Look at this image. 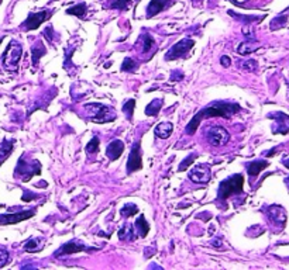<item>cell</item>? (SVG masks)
Masks as SVG:
<instances>
[{
	"instance_id": "obj_38",
	"label": "cell",
	"mask_w": 289,
	"mask_h": 270,
	"mask_svg": "<svg viewBox=\"0 0 289 270\" xmlns=\"http://www.w3.org/2000/svg\"><path fill=\"white\" fill-rule=\"evenodd\" d=\"M234 4H244V3H247L248 0H232Z\"/></svg>"
},
{
	"instance_id": "obj_27",
	"label": "cell",
	"mask_w": 289,
	"mask_h": 270,
	"mask_svg": "<svg viewBox=\"0 0 289 270\" xmlns=\"http://www.w3.org/2000/svg\"><path fill=\"white\" fill-rule=\"evenodd\" d=\"M134 107H136V100H134V99L127 100V102L124 103V106H123V113L127 116V118H129V120H131V118H133V112H134Z\"/></svg>"
},
{
	"instance_id": "obj_18",
	"label": "cell",
	"mask_w": 289,
	"mask_h": 270,
	"mask_svg": "<svg viewBox=\"0 0 289 270\" xmlns=\"http://www.w3.org/2000/svg\"><path fill=\"white\" fill-rule=\"evenodd\" d=\"M172 130H174V125H172L171 122H159L158 125L155 127L154 134H155L158 138H161V140H167V138L171 137Z\"/></svg>"
},
{
	"instance_id": "obj_36",
	"label": "cell",
	"mask_w": 289,
	"mask_h": 270,
	"mask_svg": "<svg viewBox=\"0 0 289 270\" xmlns=\"http://www.w3.org/2000/svg\"><path fill=\"white\" fill-rule=\"evenodd\" d=\"M7 262H9V252L3 249V248H0V268L7 265Z\"/></svg>"
},
{
	"instance_id": "obj_23",
	"label": "cell",
	"mask_w": 289,
	"mask_h": 270,
	"mask_svg": "<svg viewBox=\"0 0 289 270\" xmlns=\"http://www.w3.org/2000/svg\"><path fill=\"white\" fill-rule=\"evenodd\" d=\"M119 238H120L121 241H134L136 239V232H134L133 225L126 224L119 231Z\"/></svg>"
},
{
	"instance_id": "obj_4",
	"label": "cell",
	"mask_w": 289,
	"mask_h": 270,
	"mask_svg": "<svg viewBox=\"0 0 289 270\" xmlns=\"http://www.w3.org/2000/svg\"><path fill=\"white\" fill-rule=\"evenodd\" d=\"M21 54H23V48H21V44L16 42V41H11L10 45L7 47V49L4 51L3 54V65L6 66L10 71H16L17 69V65H19L20 59H21Z\"/></svg>"
},
{
	"instance_id": "obj_31",
	"label": "cell",
	"mask_w": 289,
	"mask_h": 270,
	"mask_svg": "<svg viewBox=\"0 0 289 270\" xmlns=\"http://www.w3.org/2000/svg\"><path fill=\"white\" fill-rule=\"evenodd\" d=\"M257 68H258V64L254 59H248L241 64V69L245 72H254V71H257Z\"/></svg>"
},
{
	"instance_id": "obj_2",
	"label": "cell",
	"mask_w": 289,
	"mask_h": 270,
	"mask_svg": "<svg viewBox=\"0 0 289 270\" xmlns=\"http://www.w3.org/2000/svg\"><path fill=\"white\" fill-rule=\"evenodd\" d=\"M242 186H244V176L242 175H234V176L229 177L220 183L217 198L224 201L233 194H240L242 192Z\"/></svg>"
},
{
	"instance_id": "obj_32",
	"label": "cell",
	"mask_w": 289,
	"mask_h": 270,
	"mask_svg": "<svg viewBox=\"0 0 289 270\" xmlns=\"http://www.w3.org/2000/svg\"><path fill=\"white\" fill-rule=\"evenodd\" d=\"M136 66H137V64L131 58H126L124 62H123V65H121V71H124V72H133V71H136Z\"/></svg>"
},
{
	"instance_id": "obj_41",
	"label": "cell",
	"mask_w": 289,
	"mask_h": 270,
	"mask_svg": "<svg viewBox=\"0 0 289 270\" xmlns=\"http://www.w3.org/2000/svg\"><path fill=\"white\" fill-rule=\"evenodd\" d=\"M1 41H3V38H0V44H1Z\"/></svg>"
},
{
	"instance_id": "obj_7",
	"label": "cell",
	"mask_w": 289,
	"mask_h": 270,
	"mask_svg": "<svg viewBox=\"0 0 289 270\" xmlns=\"http://www.w3.org/2000/svg\"><path fill=\"white\" fill-rule=\"evenodd\" d=\"M193 45H195L193 39L184 38V39L178 41L175 45H172V48L165 54V59L167 61H174V59H178V58H182V56L187 55Z\"/></svg>"
},
{
	"instance_id": "obj_22",
	"label": "cell",
	"mask_w": 289,
	"mask_h": 270,
	"mask_svg": "<svg viewBox=\"0 0 289 270\" xmlns=\"http://www.w3.org/2000/svg\"><path fill=\"white\" fill-rule=\"evenodd\" d=\"M134 228L139 231V235H140L141 238H144V236H147V233L149 231V225L147 223V220L144 218V215H140L139 218H137V221L134 224Z\"/></svg>"
},
{
	"instance_id": "obj_9",
	"label": "cell",
	"mask_w": 289,
	"mask_h": 270,
	"mask_svg": "<svg viewBox=\"0 0 289 270\" xmlns=\"http://www.w3.org/2000/svg\"><path fill=\"white\" fill-rule=\"evenodd\" d=\"M210 177H212V172H210V169H209L207 165H200V166L192 169L189 172L191 182L197 183V185H207L209 180H210Z\"/></svg>"
},
{
	"instance_id": "obj_35",
	"label": "cell",
	"mask_w": 289,
	"mask_h": 270,
	"mask_svg": "<svg viewBox=\"0 0 289 270\" xmlns=\"http://www.w3.org/2000/svg\"><path fill=\"white\" fill-rule=\"evenodd\" d=\"M232 16H234L236 19H239V20H242V21H245L247 24L250 23V21H258V20H261L262 17H255V16H239V14H234L233 11H229Z\"/></svg>"
},
{
	"instance_id": "obj_39",
	"label": "cell",
	"mask_w": 289,
	"mask_h": 270,
	"mask_svg": "<svg viewBox=\"0 0 289 270\" xmlns=\"http://www.w3.org/2000/svg\"><path fill=\"white\" fill-rule=\"evenodd\" d=\"M282 163H284V165H285V166H287V168L289 169V159H285V160H284Z\"/></svg>"
},
{
	"instance_id": "obj_26",
	"label": "cell",
	"mask_w": 289,
	"mask_h": 270,
	"mask_svg": "<svg viewBox=\"0 0 289 270\" xmlns=\"http://www.w3.org/2000/svg\"><path fill=\"white\" fill-rule=\"evenodd\" d=\"M139 213V207L136 204H131V203H129V204H126L123 208H121L120 214L123 218H129V217H131V215L137 214Z\"/></svg>"
},
{
	"instance_id": "obj_5",
	"label": "cell",
	"mask_w": 289,
	"mask_h": 270,
	"mask_svg": "<svg viewBox=\"0 0 289 270\" xmlns=\"http://www.w3.org/2000/svg\"><path fill=\"white\" fill-rule=\"evenodd\" d=\"M88 110H91V120L95 122H107L114 120V114L113 110H110L109 107L103 106V104H97V103H91L86 106Z\"/></svg>"
},
{
	"instance_id": "obj_21",
	"label": "cell",
	"mask_w": 289,
	"mask_h": 270,
	"mask_svg": "<svg viewBox=\"0 0 289 270\" xmlns=\"http://www.w3.org/2000/svg\"><path fill=\"white\" fill-rule=\"evenodd\" d=\"M47 54V48L44 47L41 42H37V44H34L33 48H31V56H33V65L37 66L38 65V61H40V58L43 55H46Z\"/></svg>"
},
{
	"instance_id": "obj_34",
	"label": "cell",
	"mask_w": 289,
	"mask_h": 270,
	"mask_svg": "<svg viewBox=\"0 0 289 270\" xmlns=\"http://www.w3.org/2000/svg\"><path fill=\"white\" fill-rule=\"evenodd\" d=\"M129 4H130V0H116V1H113L112 4H110V7L112 9L127 10Z\"/></svg>"
},
{
	"instance_id": "obj_25",
	"label": "cell",
	"mask_w": 289,
	"mask_h": 270,
	"mask_svg": "<svg viewBox=\"0 0 289 270\" xmlns=\"http://www.w3.org/2000/svg\"><path fill=\"white\" fill-rule=\"evenodd\" d=\"M86 11H88V7H86V4H85V3H79V4H76V6H74V7H71V9L66 10V13H68V14H71V16H76V17H84Z\"/></svg>"
},
{
	"instance_id": "obj_37",
	"label": "cell",
	"mask_w": 289,
	"mask_h": 270,
	"mask_svg": "<svg viewBox=\"0 0 289 270\" xmlns=\"http://www.w3.org/2000/svg\"><path fill=\"white\" fill-rule=\"evenodd\" d=\"M220 64L223 65V68H229V66L232 65V61H230V58L229 56H222V59H220Z\"/></svg>"
},
{
	"instance_id": "obj_13",
	"label": "cell",
	"mask_w": 289,
	"mask_h": 270,
	"mask_svg": "<svg viewBox=\"0 0 289 270\" xmlns=\"http://www.w3.org/2000/svg\"><path fill=\"white\" fill-rule=\"evenodd\" d=\"M268 117L270 118H274L275 121H277V125H278V128H275L274 132L277 134V132H280L282 135H285V134H288L289 132V116L288 114H285V113H274V114H268Z\"/></svg>"
},
{
	"instance_id": "obj_6",
	"label": "cell",
	"mask_w": 289,
	"mask_h": 270,
	"mask_svg": "<svg viewBox=\"0 0 289 270\" xmlns=\"http://www.w3.org/2000/svg\"><path fill=\"white\" fill-rule=\"evenodd\" d=\"M206 140L213 147H224L230 140V135L226 128L216 125L206 130Z\"/></svg>"
},
{
	"instance_id": "obj_14",
	"label": "cell",
	"mask_w": 289,
	"mask_h": 270,
	"mask_svg": "<svg viewBox=\"0 0 289 270\" xmlns=\"http://www.w3.org/2000/svg\"><path fill=\"white\" fill-rule=\"evenodd\" d=\"M91 251L86 245L81 243L79 241H71V242L65 243L59 248V251L56 252V256H61V255H71V253H78V252H86Z\"/></svg>"
},
{
	"instance_id": "obj_19",
	"label": "cell",
	"mask_w": 289,
	"mask_h": 270,
	"mask_svg": "<svg viewBox=\"0 0 289 270\" xmlns=\"http://www.w3.org/2000/svg\"><path fill=\"white\" fill-rule=\"evenodd\" d=\"M14 148V140H3L0 144V165L9 158V155Z\"/></svg>"
},
{
	"instance_id": "obj_1",
	"label": "cell",
	"mask_w": 289,
	"mask_h": 270,
	"mask_svg": "<svg viewBox=\"0 0 289 270\" xmlns=\"http://www.w3.org/2000/svg\"><path fill=\"white\" fill-rule=\"evenodd\" d=\"M241 110L240 104L234 102H215L210 106H207L205 109H202L200 112L195 114V117L191 120L188 124L187 134L188 135H193L199 127V124L205 118H213V117H224V118H230L233 114L239 113Z\"/></svg>"
},
{
	"instance_id": "obj_10",
	"label": "cell",
	"mask_w": 289,
	"mask_h": 270,
	"mask_svg": "<svg viewBox=\"0 0 289 270\" xmlns=\"http://www.w3.org/2000/svg\"><path fill=\"white\" fill-rule=\"evenodd\" d=\"M267 215H268L271 223L278 225L280 228H284V225L287 223V211L284 210V207L277 204L270 205L267 208Z\"/></svg>"
},
{
	"instance_id": "obj_8",
	"label": "cell",
	"mask_w": 289,
	"mask_h": 270,
	"mask_svg": "<svg viewBox=\"0 0 289 270\" xmlns=\"http://www.w3.org/2000/svg\"><path fill=\"white\" fill-rule=\"evenodd\" d=\"M143 169V158H141V144L140 141H137L133 148H131L129 160H127V173L131 175L137 170Z\"/></svg>"
},
{
	"instance_id": "obj_33",
	"label": "cell",
	"mask_w": 289,
	"mask_h": 270,
	"mask_svg": "<svg viewBox=\"0 0 289 270\" xmlns=\"http://www.w3.org/2000/svg\"><path fill=\"white\" fill-rule=\"evenodd\" d=\"M196 154H192V155H189V156H187V158L184 159L182 162H181V165H179V170L182 172V170H187L188 169V166H191L193 162H195V159H196Z\"/></svg>"
},
{
	"instance_id": "obj_28",
	"label": "cell",
	"mask_w": 289,
	"mask_h": 270,
	"mask_svg": "<svg viewBox=\"0 0 289 270\" xmlns=\"http://www.w3.org/2000/svg\"><path fill=\"white\" fill-rule=\"evenodd\" d=\"M154 45H155V42H154L152 37H151L149 34H144V36H143V52L147 54L149 49L154 48Z\"/></svg>"
},
{
	"instance_id": "obj_17",
	"label": "cell",
	"mask_w": 289,
	"mask_h": 270,
	"mask_svg": "<svg viewBox=\"0 0 289 270\" xmlns=\"http://www.w3.org/2000/svg\"><path fill=\"white\" fill-rule=\"evenodd\" d=\"M268 165H270V163H268L267 160H254V162L247 165V172H248L250 176L255 177L258 176L264 169L268 168Z\"/></svg>"
},
{
	"instance_id": "obj_15",
	"label": "cell",
	"mask_w": 289,
	"mask_h": 270,
	"mask_svg": "<svg viewBox=\"0 0 289 270\" xmlns=\"http://www.w3.org/2000/svg\"><path fill=\"white\" fill-rule=\"evenodd\" d=\"M171 4H172V3H171L169 0H151L148 7H147V17L151 19L152 16H155V14L161 13L162 10L169 7Z\"/></svg>"
},
{
	"instance_id": "obj_16",
	"label": "cell",
	"mask_w": 289,
	"mask_h": 270,
	"mask_svg": "<svg viewBox=\"0 0 289 270\" xmlns=\"http://www.w3.org/2000/svg\"><path fill=\"white\" fill-rule=\"evenodd\" d=\"M123 151H124V142L120 140H114L109 144V147L106 149V155L110 160H116L120 158Z\"/></svg>"
},
{
	"instance_id": "obj_40",
	"label": "cell",
	"mask_w": 289,
	"mask_h": 270,
	"mask_svg": "<svg viewBox=\"0 0 289 270\" xmlns=\"http://www.w3.org/2000/svg\"><path fill=\"white\" fill-rule=\"evenodd\" d=\"M285 183H287V186H288V189H289V177H287V179H285Z\"/></svg>"
},
{
	"instance_id": "obj_30",
	"label": "cell",
	"mask_w": 289,
	"mask_h": 270,
	"mask_svg": "<svg viewBox=\"0 0 289 270\" xmlns=\"http://www.w3.org/2000/svg\"><path fill=\"white\" fill-rule=\"evenodd\" d=\"M99 144H100V141L97 137H94L92 140L88 142V145H86V152L88 154H96L97 151H99Z\"/></svg>"
},
{
	"instance_id": "obj_29",
	"label": "cell",
	"mask_w": 289,
	"mask_h": 270,
	"mask_svg": "<svg viewBox=\"0 0 289 270\" xmlns=\"http://www.w3.org/2000/svg\"><path fill=\"white\" fill-rule=\"evenodd\" d=\"M41 249V241L40 239H30L24 245V251L26 252H38Z\"/></svg>"
},
{
	"instance_id": "obj_20",
	"label": "cell",
	"mask_w": 289,
	"mask_h": 270,
	"mask_svg": "<svg viewBox=\"0 0 289 270\" xmlns=\"http://www.w3.org/2000/svg\"><path fill=\"white\" fill-rule=\"evenodd\" d=\"M260 47L261 45L258 42H255V39H247L245 42L240 44V47L237 48V52L241 54V55H248V54H251L254 51H257Z\"/></svg>"
},
{
	"instance_id": "obj_24",
	"label": "cell",
	"mask_w": 289,
	"mask_h": 270,
	"mask_svg": "<svg viewBox=\"0 0 289 270\" xmlns=\"http://www.w3.org/2000/svg\"><path fill=\"white\" fill-rule=\"evenodd\" d=\"M161 107H162V100H161V99L152 100V102L149 103L148 106H147V109H145V114H147L148 117H154V116H158V113H159V110H161Z\"/></svg>"
},
{
	"instance_id": "obj_11",
	"label": "cell",
	"mask_w": 289,
	"mask_h": 270,
	"mask_svg": "<svg viewBox=\"0 0 289 270\" xmlns=\"http://www.w3.org/2000/svg\"><path fill=\"white\" fill-rule=\"evenodd\" d=\"M36 214V210H27V211H21V213H14V214H1L0 215V225H11V224H17L31 218Z\"/></svg>"
},
{
	"instance_id": "obj_3",
	"label": "cell",
	"mask_w": 289,
	"mask_h": 270,
	"mask_svg": "<svg viewBox=\"0 0 289 270\" xmlns=\"http://www.w3.org/2000/svg\"><path fill=\"white\" fill-rule=\"evenodd\" d=\"M41 173V165L38 160H27L24 158H20L19 163H17V168L14 172V176L21 177L23 182H28L31 180V177L40 175Z\"/></svg>"
},
{
	"instance_id": "obj_12",
	"label": "cell",
	"mask_w": 289,
	"mask_h": 270,
	"mask_svg": "<svg viewBox=\"0 0 289 270\" xmlns=\"http://www.w3.org/2000/svg\"><path fill=\"white\" fill-rule=\"evenodd\" d=\"M48 19V11H37V13H31L27 17V20L24 21L23 27L26 28L27 31L31 30H37L46 20Z\"/></svg>"
}]
</instances>
